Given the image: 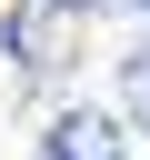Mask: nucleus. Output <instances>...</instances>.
<instances>
[{"instance_id":"1","label":"nucleus","mask_w":150,"mask_h":160,"mask_svg":"<svg viewBox=\"0 0 150 160\" xmlns=\"http://www.w3.org/2000/svg\"><path fill=\"white\" fill-rule=\"evenodd\" d=\"M40 160H130L120 110H60V120L40 130Z\"/></svg>"},{"instance_id":"2","label":"nucleus","mask_w":150,"mask_h":160,"mask_svg":"<svg viewBox=\"0 0 150 160\" xmlns=\"http://www.w3.org/2000/svg\"><path fill=\"white\" fill-rule=\"evenodd\" d=\"M10 70H20V80H50V70H70V50H60V10H50V0L10 10Z\"/></svg>"},{"instance_id":"3","label":"nucleus","mask_w":150,"mask_h":160,"mask_svg":"<svg viewBox=\"0 0 150 160\" xmlns=\"http://www.w3.org/2000/svg\"><path fill=\"white\" fill-rule=\"evenodd\" d=\"M50 10H90V0H50Z\"/></svg>"}]
</instances>
